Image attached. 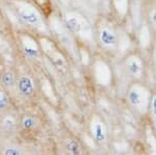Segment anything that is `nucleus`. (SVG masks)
<instances>
[{
	"label": "nucleus",
	"instance_id": "6",
	"mask_svg": "<svg viewBox=\"0 0 156 155\" xmlns=\"http://www.w3.org/2000/svg\"><path fill=\"white\" fill-rule=\"evenodd\" d=\"M17 42L20 51L25 58L36 62H40L44 57L40 48L37 34L28 31H19L17 33Z\"/></svg>",
	"mask_w": 156,
	"mask_h": 155
},
{
	"label": "nucleus",
	"instance_id": "2",
	"mask_svg": "<svg viewBox=\"0 0 156 155\" xmlns=\"http://www.w3.org/2000/svg\"><path fill=\"white\" fill-rule=\"evenodd\" d=\"M47 25L49 32L54 36V40L57 42L60 48L70 52L71 56L77 57V41L67 29L64 20L53 12L47 19Z\"/></svg>",
	"mask_w": 156,
	"mask_h": 155
},
{
	"label": "nucleus",
	"instance_id": "21",
	"mask_svg": "<svg viewBox=\"0 0 156 155\" xmlns=\"http://www.w3.org/2000/svg\"><path fill=\"white\" fill-rule=\"evenodd\" d=\"M3 125H4V127H6V128H14V126H15V121H14V119L11 118V117H9V118H6L5 120H4V122H3Z\"/></svg>",
	"mask_w": 156,
	"mask_h": 155
},
{
	"label": "nucleus",
	"instance_id": "19",
	"mask_svg": "<svg viewBox=\"0 0 156 155\" xmlns=\"http://www.w3.org/2000/svg\"><path fill=\"white\" fill-rule=\"evenodd\" d=\"M149 107H150L151 116L153 117L154 121H156V95L152 97V99H150Z\"/></svg>",
	"mask_w": 156,
	"mask_h": 155
},
{
	"label": "nucleus",
	"instance_id": "13",
	"mask_svg": "<svg viewBox=\"0 0 156 155\" xmlns=\"http://www.w3.org/2000/svg\"><path fill=\"white\" fill-rule=\"evenodd\" d=\"M28 1L42 12V15L46 20L54 12L52 0H28Z\"/></svg>",
	"mask_w": 156,
	"mask_h": 155
},
{
	"label": "nucleus",
	"instance_id": "14",
	"mask_svg": "<svg viewBox=\"0 0 156 155\" xmlns=\"http://www.w3.org/2000/svg\"><path fill=\"white\" fill-rule=\"evenodd\" d=\"M1 83L7 89H11L16 84V76L12 70H5L1 73Z\"/></svg>",
	"mask_w": 156,
	"mask_h": 155
},
{
	"label": "nucleus",
	"instance_id": "7",
	"mask_svg": "<svg viewBox=\"0 0 156 155\" xmlns=\"http://www.w3.org/2000/svg\"><path fill=\"white\" fill-rule=\"evenodd\" d=\"M127 100L133 108L140 112H146L149 108L150 93L145 86L135 83L128 91Z\"/></svg>",
	"mask_w": 156,
	"mask_h": 155
},
{
	"label": "nucleus",
	"instance_id": "22",
	"mask_svg": "<svg viewBox=\"0 0 156 155\" xmlns=\"http://www.w3.org/2000/svg\"><path fill=\"white\" fill-rule=\"evenodd\" d=\"M3 155H21L20 151L16 148H7L5 151H4Z\"/></svg>",
	"mask_w": 156,
	"mask_h": 155
},
{
	"label": "nucleus",
	"instance_id": "11",
	"mask_svg": "<svg viewBox=\"0 0 156 155\" xmlns=\"http://www.w3.org/2000/svg\"><path fill=\"white\" fill-rule=\"evenodd\" d=\"M17 86L20 94L25 97H31L34 94V82L29 75L25 74L20 76V78L17 81Z\"/></svg>",
	"mask_w": 156,
	"mask_h": 155
},
{
	"label": "nucleus",
	"instance_id": "5",
	"mask_svg": "<svg viewBox=\"0 0 156 155\" xmlns=\"http://www.w3.org/2000/svg\"><path fill=\"white\" fill-rule=\"evenodd\" d=\"M37 37L43 56L49 58L56 68H66L67 56L53 37L48 34H37Z\"/></svg>",
	"mask_w": 156,
	"mask_h": 155
},
{
	"label": "nucleus",
	"instance_id": "24",
	"mask_svg": "<svg viewBox=\"0 0 156 155\" xmlns=\"http://www.w3.org/2000/svg\"><path fill=\"white\" fill-rule=\"evenodd\" d=\"M58 1H59V2H62V4H68V3H69L70 0H58Z\"/></svg>",
	"mask_w": 156,
	"mask_h": 155
},
{
	"label": "nucleus",
	"instance_id": "15",
	"mask_svg": "<svg viewBox=\"0 0 156 155\" xmlns=\"http://www.w3.org/2000/svg\"><path fill=\"white\" fill-rule=\"evenodd\" d=\"M93 133H94L95 139L98 143H102L106 139V131H105L104 125L100 122H96L93 126Z\"/></svg>",
	"mask_w": 156,
	"mask_h": 155
},
{
	"label": "nucleus",
	"instance_id": "9",
	"mask_svg": "<svg viewBox=\"0 0 156 155\" xmlns=\"http://www.w3.org/2000/svg\"><path fill=\"white\" fill-rule=\"evenodd\" d=\"M124 66L127 73L135 79H140L144 73V64L137 54H128L124 59Z\"/></svg>",
	"mask_w": 156,
	"mask_h": 155
},
{
	"label": "nucleus",
	"instance_id": "10",
	"mask_svg": "<svg viewBox=\"0 0 156 155\" xmlns=\"http://www.w3.org/2000/svg\"><path fill=\"white\" fill-rule=\"evenodd\" d=\"M130 0H110L115 16L119 20H125L130 12Z\"/></svg>",
	"mask_w": 156,
	"mask_h": 155
},
{
	"label": "nucleus",
	"instance_id": "23",
	"mask_svg": "<svg viewBox=\"0 0 156 155\" xmlns=\"http://www.w3.org/2000/svg\"><path fill=\"white\" fill-rule=\"evenodd\" d=\"M154 68H155V75H156V47L154 51Z\"/></svg>",
	"mask_w": 156,
	"mask_h": 155
},
{
	"label": "nucleus",
	"instance_id": "12",
	"mask_svg": "<svg viewBox=\"0 0 156 155\" xmlns=\"http://www.w3.org/2000/svg\"><path fill=\"white\" fill-rule=\"evenodd\" d=\"M138 33V45L142 49H147L151 45V29L149 24L143 23L137 29Z\"/></svg>",
	"mask_w": 156,
	"mask_h": 155
},
{
	"label": "nucleus",
	"instance_id": "3",
	"mask_svg": "<svg viewBox=\"0 0 156 155\" xmlns=\"http://www.w3.org/2000/svg\"><path fill=\"white\" fill-rule=\"evenodd\" d=\"M64 23L70 33L78 43L90 42L94 37L92 25L82 14L78 12H69L65 15Z\"/></svg>",
	"mask_w": 156,
	"mask_h": 155
},
{
	"label": "nucleus",
	"instance_id": "4",
	"mask_svg": "<svg viewBox=\"0 0 156 155\" xmlns=\"http://www.w3.org/2000/svg\"><path fill=\"white\" fill-rule=\"evenodd\" d=\"M96 37L99 46L107 52L118 50L119 33L109 20L100 18L96 23Z\"/></svg>",
	"mask_w": 156,
	"mask_h": 155
},
{
	"label": "nucleus",
	"instance_id": "17",
	"mask_svg": "<svg viewBox=\"0 0 156 155\" xmlns=\"http://www.w3.org/2000/svg\"><path fill=\"white\" fill-rule=\"evenodd\" d=\"M148 20H149V26L156 30V7L151 9L149 15H148Z\"/></svg>",
	"mask_w": 156,
	"mask_h": 155
},
{
	"label": "nucleus",
	"instance_id": "1",
	"mask_svg": "<svg viewBox=\"0 0 156 155\" xmlns=\"http://www.w3.org/2000/svg\"><path fill=\"white\" fill-rule=\"evenodd\" d=\"M11 5L16 12V16L25 25L37 30L39 32L37 34H48L49 30L48 25L46 23L47 20L44 18L42 12L34 5H32L28 0H12Z\"/></svg>",
	"mask_w": 156,
	"mask_h": 155
},
{
	"label": "nucleus",
	"instance_id": "8",
	"mask_svg": "<svg viewBox=\"0 0 156 155\" xmlns=\"http://www.w3.org/2000/svg\"><path fill=\"white\" fill-rule=\"evenodd\" d=\"M93 74L97 82L102 86H107L112 80V69L102 57L97 56L93 61Z\"/></svg>",
	"mask_w": 156,
	"mask_h": 155
},
{
	"label": "nucleus",
	"instance_id": "16",
	"mask_svg": "<svg viewBox=\"0 0 156 155\" xmlns=\"http://www.w3.org/2000/svg\"><path fill=\"white\" fill-rule=\"evenodd\" d=\"M67 148L72 155H80V153H81V150H80L79 145L74 141H68Z\"/></svg>",
	"mask_w": 156,
	"mask_h": 155
},
{
	"label": "nucleus",
	"instance_id": "20",
	"mask_svg": "<svg viewBox=\"0 0 156 155\" xmlns=\"http://www.w3.org/2000/svg\"><path fill=\"white\" fill-rule=\"evenodd\" d=\"M9 105V98L4 93L0 92V111L5 109Z\"/></svg>",
	"mask_w": 156,
	"mask_h": 155
},
{
	"label": "nucleus",
	"instance_id": "18",
	"mask_svg": "<svg viewBox=\"0 0 156 155\" xmlns=\"http://www.w3.org/2000/svg\"><path fill=\"white\" fill-rule=\"evenodd\" d=\"M22 125H23L24 128L30 129V128H32V127H34L36 121H34V119L32 118V117H26V118H24L23 122H22Z\"/></svg>",
	"mask_w": 156,
	"mask_h": 155
}]
</instances>
